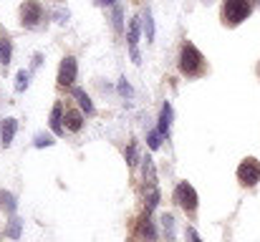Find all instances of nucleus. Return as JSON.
<instances>
[{"instance_id": "1", "label": "nucleus", "mask_w": 260, "mask_h": 242, "mask_svg": "<svg viewBox=\"0 0 260 242\" xmlns=\"http://www.w3.org/2000/svg\"><path fill=\"white\" fill-rule=\"evenodd\" d=\"M177 66H179V74L187 76V79H200V76L207 74V61H205V56H202V53L197 51V46L189 43V41L182 43Z\"/></svg>"}, {"instance_id": "2", "label": "nucleus", "mask_w": 260, "mask_h": 242, "mask_svg": "<svg viewBox=\"0 0 260 242\" xmlns=\"http://www.w3.org/2000/svg\"><path fill=\"white\" fill-rule=\"evenodd\" d=\"M253 8H255V0H222L220 20L225 28H238L243 20L250 18Z\"/></svg>"}, {"instance_id": "3", "label": "nucleus", "mask_w": 260, "mask_h": 242, "mask_svg": "<svg viewBox=\"0 0 260 242\" xmlns=\"http://www.w3.org/2000/svg\"><path fill=\"white\" fill-rule=\"evenodd\" d=\"M172 199L187 212V215H194L197 212V192H194V187L189 184V182H179L177 187H174V194H172Z\"/></svg>"}, {"instance_id": "4", "label": "nucleus", "mask_w": 260, "mask_h": 242, "mask_svg": "<svg viewBox=\"0 0 260 242\" xmlns=\"http://www.w3.org/2000/svg\"><path fill=\"white\" fill-rule=\"evenodd\" d=\"M238 182L243 184V187H255L260 182V161L255 157H245V159L240 161V166H238Z\"/></svg>"}, {"instance_id": "5", "label": "nucleus", "mask_w": 260, "mask_h": 242, "mask_svg": "<svg viewBox=\"0 0 260 242\" xmlns=\"http://www.w3.org/2000/svg\"><path fill=\"white\" fill-rule=\"evenodd\" d=\"M41 20H43V5L38 0H25L20 5V23H23V28H38Z\"/></svg>"}, {"instance_id": "6", "label": "nucleus", "mask_w": 260, "mask_h": 242, "mask_svg": "<svg viewBox=\"0 0 260 242\" xmlns=\"http://www.w3.org/2000/svg\"><path fill=\"white\" fill-rule=\"evenodd\" d=\"M76 71H79V66H76V58L74 56H66L63 61H61V66H58V86H71L74 81H76Z\"/></svg>"}, {"instance_id": "7", "label": "nucleus", "mask_w": 260, "mask_h": 242, "mask_svg": "<svg viewBox=\"0 0 260 242\" xmlns=\"http://www.w3.org/2000/svg\"><path fill=\"white\" fill-rule=\"evenodd\" d=\"M126 43H129L132 61H134V63H142V56H139V51H137V43H139V18H132V20H129V38H126Z\"/></svg>"}, {"instance_id": "8", "label": "nucleus", "mask_w": 260, "mask_h": 242, "mask_svg": "<svg viewBox=\"0 0 260 242\" xmlns=\"http://www.w3.org/2000/svg\"><path fill=\"white\" fill-rule=\"evenodd\" d=\"M51 131H53L56 136H63V131H66V126H63V103H61V101L53 103V111H51Z\"/></svg>"}, {"instance_id": "9", "label": "nucleus", "mask_w": 260, "mask_h": 242, "mask_svg": "<svg viewBox=\"0 0 260 242\" xmlns=\"http://www.w3.org/2000/svg\"><path fill=\"white\" fill-rule=\"evenodd\" d=\"M63 126L69 129V131H81V126H84V114L81 111H76V109H66V114H63Z\"/></svg>"}, {"instance_id": "10", "label": "nucleus", "mask_w": 260, "mask_h": 242, "mask_svg": "<svg viewBox=\"0 0 260 242\" xmlns=\"http://www.w3.org/2000/svg\"><path fill=\"white\" fill-rule=\"evenodd\" d=\"M170 126H172V106H170V101L162 106V114H159V134L162 136H170Z\"/></svg>"}, {"instance_id": "11", "label": "nucleus", "mask_w": 260, "mask_h": 242, "mask_svg": "<svg viewBox=\"0 0 260 242\" xmlns=\"http://www.w3.org/2000/svg\"><path fill=\"white\" fill-rule=\"evenodd\" d=\"M18 131V121L15 119H5L3 121V129H0V136H3V147H10L13 144V136Z\"/></svg>"}, {"instance_id": "12", "label": "nucleus", "mask_w": 260, "mask_h": 242, "mask_svg": "<svg viewBox=\"0 0 260 242\" xmlns=\"http://www.w3.org/2000/svg\"><path fill=\"white\" fill-rule=\"evenodd\" d=\"M74 98L79 101V106H81V111H86V116L93 114V103H91V98H88V93L84 88H74Z\"/></svg>"}, {"instance_id": "13", "label": "nucleus", "mask_w": 260, "mask_h": 242, "mask_svg": "<svg viewBox=\"0 0 260 242\" xmlns=\"http://www.w3.org/2000/svg\"><path fill=\"white\" fill-rule=\"evenodd\" d=\"M10 58H13V43H10L8 36H0V63L8 66Z\"/></svg>"}, {"instance_id": "14", "label": "nucleus", "mask_w": 260, "mask_h": 242, "mask_svg": "<svg viewBox=\"0 0 260 242\" xmlns=\"http://www.w3.org/2000/svg\"><path fill=\"white\" fill-rule=\"evenodd\" d=\"M144 166H142V171H144V182H147V187H154L157 184V174H154V164H152V157H144Z\"/></svg>"}, {"instance_id": "15", "label": "nucleus", "mask_w": 260, "mask_h": 242, "mask_svg": "<svg viewBox=\"0 0 260 242\" xmlns=\"http://www.w3.org/2000/svg\"><path fill=\"white\" fill-rule=\"evenodd\" d=\"M159 222H162V230H165V237L172 242L174 240V217L170 212H165L162 217H159Z\"/></svg>"}, {"instance_id": "16", "label": "nucleus", "mask_w": 260, "mask_h": 242, "mask_svg": "<svg viewBox=\"0 0 260 242\" xmlns=\"http://www.w3.org/2000/svg\"><path fill=\"white\" fill-rule=\"evenodd\" d=\"M20 230H23V222H20L18 217H13V220L8 222V227H5V235H8L10 240H18V237H20Z\"/></svg>"}, {"instance_id": "17", "label": "nucleus", "mask_w": 260, "mask_h": 242, "mask_svg": "<svg viewBox=\"0 0 260 242\" xmlns=\"http://www.w3.org/2000/svg\"><path fill=\"white\" fill-rule=\"evenodd\" d=\"M0 207H3L5 212H10V215H13V212H15V207H18V204H15V197H13L10 192H0Z\"/></svg>"}, {"instance_id": "18", "label": "nucleus", "mask_w": 260, "mask_h": 242, "mask_svg": "<svg viewBox=\"0 0 260 242\" xmlns=\"http://www.w3.org/2000/svg\"><path fill=\"white\" fill-rule=\"evenodd\" d=\"M157 204H159V189H157V184H154V187H149V197H147V215H149Z\"/></svg>"}, {"instance_id": "19", "label": "nucleus", "mask_w": 260, "mask_h": 242, "mask_svg": "<svg viewBox=\"0 0 260 242\" xmlns=\"http://www.w3.org/2000/svg\"><path fill=\"white\" fill-rule=\"evenodd\" d=\"M144 30H147V41L152 43L154 41V20H152V13L147 10V15H144Z\"/></svg>"}, {"instance_id": "20", "label": "nucleus", "mask_w": 260, "mask_h": 242, "mask_svg": "<svg viewBox=\"0 0 260 242\" xmlns=\"http://www.w3.org/2000/svg\"><path fill=\"white\" fill-rule=\"evenodd\" d=\"M147 144H149V149H159L162 134H159V131H149V134H147Z\"/></svg>"}, {"instance_id": "21", "label": "nucleus", "mask_w": 260, "mask_h": 242, "mask_svg": "<svg viewBox=\"0 0 260 242\" xmlns=\"http://www.w3.org/2000/svg\"><path fill=\"white\" fill-rule=\"evenodd\" d=\"M53 144H56V139L48 136V134H38V136H36V147H38V149H43V147H53Z\"/></svg>"}, {"instance_id": "22", "label": "nucleus", "mask_w": 260, "mask_h": 242, "mask_svg": "<svg viewBox=\"0 0 260 242\" xmlns=\"http://www.w3.org/2000/svg\"><path fill=\"white\" fill-rule=\"evenodd\" d=\"M28 88V74L25 71H18V76H15V91L20 93V91H25Z\"/></svg>"}, {"instance_id": "23", "label": "nucleus", "mask_w": 260, "mask_h": 242, "mask_svg": "<svg viewBox=\"0 0 260 242\" xmlns=\"http://www.w3.org/2000/svg\"><path fill=\"white\" fill-rule=\"evenodd\" d=\"M142 235H144L149 242L154 240V225L149 222V217H147V220H142Z\"/></svg>"}, {"instance_id": "24", "label": "nucleus", "mask_w": 260, "mask_h": 242, "mask_svg": "<svg viewBox=\"0 0 260 242\" xmlns=\"http://www.w3.org/2000/svg\"><path fill=\"white\" fill-rule=\"evenodd\" d=\"M126 164H129V166L137 164V144H134V142H129V147H126Z\"/></svg>"}, {"instance_id": "25", "label": "nucleus", "mask_w": 260, "mask_h": 242, "mask_svg": "<svg viewBox=\"0 0 260 242\" xmlns=\"http://www.w3.org/2000/svg\"><path fill=\"white\" fill-rule=\"evenodd\" d=\"M119 93H121V96H132V86L126 83V79L119 81Z\"/></svg>"}, {"instance_id": "26", "label": "nucleus", "mask_w": 260, "mask_h": 242, "mask_svg": "<svg viewBox=\"0 0 260 242\" xmlns=\"http://www.w3.org/2000/svg\"><path fill=\"white\" fill-rule=\"evenodd\" d=\"M114 28L121 30V8H119V5L114 8Z\"/></svg>"}, {"instance_id": "27", "label": "nucleus", "mask_w": 260, "mask_h": 242, "mask_svg": "<svg viewBox=\"0 0 260 242\" xmlns=\"http://www.w3.org/2000/svg\"><path fill=\"white\" fill-rule=\"evenodd\" d=\"M187 240H189V242H202V240H200V235H197V230H194V227H187Z\"/></svg>"}, {"instance_id": "28", "label": "nucleus", "mask_w": 260, "mask_h": 242, "mask_svg": "<svg viewBox=\"0 0 260 242\" xmlns=\"http://www.w3.org/2000/svg\"><path fill=\"white\" fill-rule=\"evenodd\" d=\"M96 3H99V5H111L114 0H96Z\"/></svg>"}, {"instance_id": "29", "label": "nucleus", "mask_w": 260, "mask_h": 242, "mask_svg": "<svg viewBox=\"0 0 260 242\" xmlns=\"http://www.w3.org/2000/svg\"><path fill=\"white\" fill-rule=\"evenodd\" d=\"M255 74H258V79H260V61H258V66H255Z\"/></svg>"}]
</instances>
